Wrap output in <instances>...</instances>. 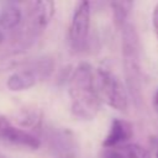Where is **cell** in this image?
<instances>
[{"mask_svg": "<svg viewBox=\"0 0 158 158\" xmlns=\"http://www.w3.org/2000/svg\"><path fill=\"white\" fill-rule=\"evenodd\" d=\"M69 96L73 114L81 120H93L101 105L93 68L89 63H79L69 79Z\"/></svg>", "mask_w": 158, "mask_h": 158, "instance_id": "1", "label": "cell"}, {"mask_svg": "<svg viewBox=\"0 0 158 158\" xmlns=\"http://www.w3.org/2000/svg\"><path fill=\"white\" fill-rule=\"evenodd\" d=\"M139 49L141 46L137 31L131 23L127 22L122 27V64L126 85L136 105H139L142 100Z\"/></svg>", "mask_w": 158, "mask_h": 158, "instance_id": "2", "label": "cell"}, {"mask_svg": "<svg viewBox=\"0 0 158 158\" xmlns=\"http://www.w3.org/2000/svg\"><path fill=\"white\" fill-rule=\"evenodd\" d=\"M98 93L101 100L116 110H125L127 107V96L123 84L110 68L102 65L98 69Z\"/></svg>", "mask_w": 158, "mask_h": 158, "instance_id": "3", "label": "cell"}, {"mask_svg": "<svg viewBox=\"0 0 158 158\" xmlns=\"http://www.w3.org/2000/svg\"><path fill=\"white\" fill-rule=\"evenodd\" d=\"M90 27V4L88 1L78 2L69 26V44L74 52L84 49Z\"/></svg>", "mask_w": 158, "mask_h": 158, "instance_id": "4", "label": "cell"}, {"mask_svg": "<svg viewBox=\"0 0 158 158\" xmlns=\"http://www.w3.org/2000/svg\"><path fill=\"white\" fill-rule=\"evenodd\" d=\"M54 15V2L49 0H40L32 2V6L28 11V31L37 36L41 33Z\"/></svg>", "mask_w": 158, "mask_h": 158, "instance_id": "5", "label": "cell"}, {"mask_svg": "<svg viewBox=\"0 0 158 158\" xmlns=\"http://www.w3.org/2000/svg\"><path fill=\"white\" fill-rule=\"evenodd\" d=\"M0 141H6L16 146L28 147L33 149L40 147V139L37 137L22 128L14 127L4 116H0Z\"/></svg>", "mask_w": 158, "mask_h": 158, "instance_id": "6", "label": "cell"}, {"mask_svg": "<svg viewBox=\"0 0 158 158\" xmlns=\"http://www.w3.org/2000/svg\"><path fill=\"white\" fill-rule=\"evenodd\" d=\"M132 136H133V128L130 122L121 118H114L109 133L102 142V146L105 148H111L120 144H125L127 141L131 139Z\"/></svg>", "mask_w": 158, "mask_h": 158, "instance_id": "7", "label": "cell"}, {"mask_svg": "<svg viewBox=\"0 0 158 158\" xmlns=\"http://www.w3.org/2000/svg\"><path fill=\"white\" fill-rule=\"evenodd\" d=\"M104 158H152L151 153L136 143H125L111 148H105Z\"/></svg>", "mask_w": 158, "mask_h": 158, "instance_id": "8", "label": "cell"}, {"mask_svg": "<svg viewBox=\"0 0 158 158\" xmlns=\"http://www.w3.org/2000/svg\"><path fill=\"white\" fill-rule=\"evenodd\" d=\"M36 81H37V77L31 70V68H28L12 73L9 77L6 85L11 91H22L32 88L36 84Z\"/></svg>", "mask_w": 158, "mask_h": 158, "instance_id": "9", "label": "cell"}, {"mask_svg": "<svg viewBox=\"0 0 158 158\" xmlns=\"http://www.w3.org/2000/svg\"><path fill=\"white\" fill-rule=\"evenodd\" d=\"M22 20V12L17 4L7 2L0 10V28H16Z\"/></svg>", "mask_w": 158, "mask_h": 158, "instance_id": "10", "label": "cell"}, {"mask_svg": "<svg viewBox=\"0 0 158 158\" xmlns=\"http://www.w3.org/2000/svg\"><path fill=\"white\" fill-rule=\"evenodd\" d=\"M132 1H114L111 2V9L114 12V19L117 26L123 27L127 22V16L130 14V10L132 7Z\"/></svg>", "mask_w": 158, "mask_h": 158, "instance_id": "11", "label": "cell"}, {"mask_svg": "<svg viewBox=\"0 0 158 158\" xmlns=\"http://www.w3.org/2000/svg\"><path fill=\"white\" fill-rule=\"evenodd\" d=\"M152 23H153V28H154L156 36H157V38H158V2H157V5L154 6V10H153Z\"/></svg>", "mask_w": 158, "mask_h": 158, "instance_id": "12", "label": "cell"}, {"mask_svg": "<svg viewBox=\"0 0 158 158\" xmlns=\"http://www.w3.org/2000/svg\"><path fill=\"white\" fill-rule=\"evenodd\" d=\"M153 102H154V107H156V109H157V111H158V90L156 91V95H154Z\"/></svg>", "mask_w": 158, "mask_h": 158, "instance_id": "13", "label": "cell"}, {"mask_svg": "<svg viewBox=\"0 0 158 158\" xmlns=\"http://www.w3.org/2000/svg\"><path fill=\"white\" fill-rule=\"evenodd\" d=\"M154 156H156V158H158V139L156 141V148H154Z\"/></svg>", "mask_w": 158, "mask_h": 158, "instance_id": "14", "label": "cell"}, {"mask_svg": "<svg viewBox=\"0 0 158 158\" xmlns=\"http://www.w3.org/2000/svg\"><path fill=\"white\" fill-rule=\"evenodd\" d=\"M1 41H2V31L0 28V43H1Z\"/></svg>", "mask_w": 158, "mask_h": 158, "instance_id": "15", "label": "cell"}, {"mask_svg": "<svg viewBox=\"0 0 158 158\" xmlns=\"http://www.w3.org/2000/svg\"><path fill=\"white\" fill-rule=\"evenodd\" d=\"M0 158H2V157H0Z\"/></svg>", "mask_w": 158, "mask_h": 158, "instance_id": "16", "label": "cell"}]
</instances>
